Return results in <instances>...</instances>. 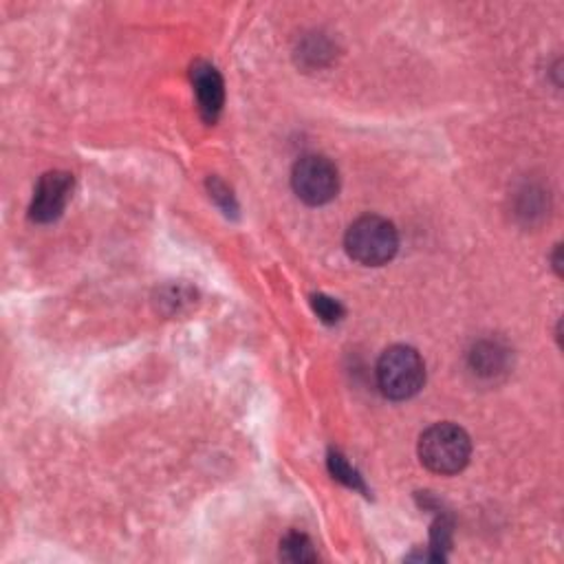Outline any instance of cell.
<instances>
[{"label":"cell","mask_w":564,"mask_h":564,"mask_svg":"<svg viewBox=\"0 0 564 564\" xmlns=\"http://www.w3.org/2000/svg\"><path fill=\"white\" fill-rule=\"evenodd\" d=\"M472 456V441L467 432L454 424H435L419 439L421 463L441 476L459 474Z\"/></svg>","instance_id":"obj_1"},{"label":"cell","mask_w":564,"mask_h":564,"mask_svg":"<svg viewBox=\"0 0 564 564\" xmlns=\"http://www.w3.org/2000/svg\"><path fill=\"white\" fill-rule=\"evenodd\" d=\"M345 245L349 256L360 264L382 267L395 258L399 249V234L388 218L369 214L349 227Z\"/></svg>","instance_id":"obj_2"},{"label":"cell","mask_w":564,"mask_h":564,"mask_svg":"<svg viewBox=\"0 0 564 564\" xmlns=\"http://www.w3.org/2000/svg\"><path fill=\"white\" fill-rule=\"evenodd\" d=\"M426 382V364L421 356L406 345L384 351L377 364V384L388 399L404 402L415 397Z\"/></svg>","instance_id":"obj_3"},{"label":"cell","mask_w":564,"mask_h":564,"mask_svg":"<svg viewBox=\"0 0 564 564\" xmlns=\"http://www.w3.org/2000/svg\"><path fill=\"white\" fill-rule=\"evenodd\" d=\"M292 185L298 199L307 205H325L340 192V172L331 159L307 155L294 166Z\"/></svg>","instance_id":"obj_4"},{"label":"cell","mask_w":564,"mask_h":564,"mask_svg":"<svg viewBox=\"0 0 564 564\" xmlns=\"http://www.w3.org/2000/svg\"><path fill=\"white\" fill-rule=\"evenodd\" d=\"M74 192V177L63 170H54L41 177L34 201L30 207V216L36 223H52L63 216Z\"/></svg>","instance_id":"obj_5"},{"label":"cell","mask_w":564,"mask_h":564,"mask_svg":"<svg viewBox=\"0 0 564 564\" xmlns=\"http://www.w3.org/2000/svg\"><path fill=\"white\" fill-rule=\"evenodd\" d=\"M192 84L201 117L207 124H214L221 117L225 104V84L221 74L210 63H196L192 65Z\"/></svg>","instance_id":"obj_6"},{"label":"cell","mask_w":564,"mask_h":564,"mask_svg":"<svg viewBox=\"0 0 564 564\" xmlns=\"http://www.w3.org/2000/svg\"><path fill=\"white\" fill-rule=\"evenodd\" d=\"M470 366H472V371L476 375L492 380V377H496V375L507 371V366H509V351L500 342L483 340V342H478L472 349Z\"/></svg>","instance_id":"obj_7"},{"label":"cell","mask_w":564,"mask_h":564,"mask_svg":"<svg viewBox=\"0 0 564 564\" xmlns=\"http://www.w3.org/2000/svg\"><path fill=\"white\" fill-rule=\"evenodd\" d=\"M280 555L290 562H316L318 555L314 551V542L298 531H292L290 535L282 538L280 542Z\"/></svg>","instance_id":"obj_8"},{"label":"cell","mask_w":564,"mask_h":564,"mask_svg":"<svg viewBox=\"0 0 564 564\" xmlns=\"http://www.w3.org/2000/svg\"><path fill=\"white\" fill-rule=\"evenodd\" d=\"M329 470H331V474H334L340 483H345L347 487L366 494V485H364L362 476L349 465V461H347L340 452H331V454H329Z\"/></svg>","instance_id":"obj_9"},{"label":"cell","mask_w":564,"mask_h":564,"mask_svg":"<svg viewBox=\"0 0 564 564\" xmlns=\"http://www.w3.org/2000/svg\"><path fill=\"white\" fill-rule=\"evenodd\" d=\"M312 305H314L316 314H318L327 325H336V323H340V320L345 318V307H342L338 301H334V298H329V296H325V294L314 296V298H312Z\"/></svg>","instance_id":"obj_10"},{"label":"cell","mask_w":564,"mask_h":564,"mask_svg":"<svg viewBox=\"0 0 564 564\" xmlns=\"http://www.w3.org/2000/svg\"><path fill=\"white\" fill-rule=\"evenodd\" d=\"M210 192H212V196L229 212H234L236 210V203H234V196H232V192H227V188L221 183V181H216V179H212L210 181Z\"/></svg>","instance_id":"obj_11"}]
</instances>
